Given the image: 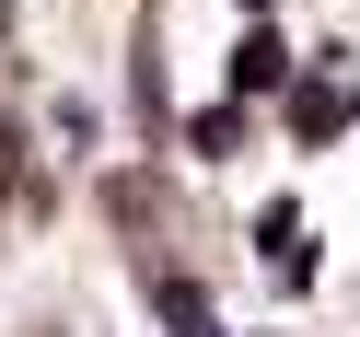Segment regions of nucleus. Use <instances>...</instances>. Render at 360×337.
Returning a JSON list of instances; mask_svg holds the SVG:
<instances>
[{
    "label": "nucleus",
    "instance_id": "obj_1",
    "mask_svg": "<svg viewBox=\"0 0 360 337\" xmlns=\"http://www.w3.org/2000/svg\"><path fill=\"white\" fill-rule=\"evenodd\" d=\"M256 244H267V267H279V279H290V291H302V279H314V244H302V210H290V198H279V210H267V221H256Z\"/></svg>",
    "mask_w": 360,
    "mask_h": 337
},
{
    "label": "nucleus",
    "instance_id": "obj_2",
    "mask_svg": "<svg viewBox=\"0 0 360 337\" xmlns=\"http://www.w3.org/2000/svg\"><path fill=\"white\" fill-rule=\"evenodd\" d=\"M279 82H290V47H279V35H244V58H233V94H279Z\"/></svg>",
    "mask_w": 360,
    "mask_h": 337
},
{
    "label": "nucleus",
    "instance_id": "obj_3",
    "mask_svg": "<svg viewBox=\"0 0 360 337\" xmlns=\"http://www.w3.org/2000/svg\"><path fill=\"white\" fill-rule=\"evenodd\" d=\"M349 117H360L349 94H302V105H290V128H302V140H326V128H349Z\"/></svg>",
    "mask_w": 360,
    "mask_h": 337
},
{
    "label": "nucleus",
    "instance_id": "obj_4",
    "mask_svg": "<svg viewBox=\"0 0 360 337\" xmlns=\"http://www.w3.org/2000/svg\"><path fill=\"white\" fill-rule=\"evenodd\" d=\"M244 12H267V0H244Z\"/></svg>",
    "mask_w": 360,
    "mask_h": 337
}]
</instances>
